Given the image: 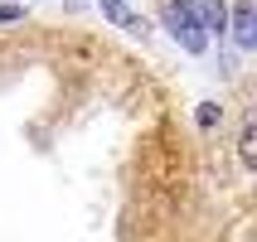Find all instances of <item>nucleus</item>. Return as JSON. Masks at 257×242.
<instances>
[{"instance_id":"0eeeda50","label":"nucleus","mask_w":257,"mask_h":242,"mask_svg":"<svg viewBox=\"0 0 257 242\" xmlns=\"http://www.w3.org/2000/svg\"><path fill=\"white\" fill-rule=\"evenodd\" d=\"M68 5H73V10H78V5H87V0H68Z\"/></svg>"},{"instance_id":"f257e3e1","label":"nucleus","mask_w":257,"mask_h":242,"mask_svg":"<svg viewBox=\"0 0 257 242\" xmlns=\"http://www.w3.org/2000/svg\"><path fill=\"white\" fill-rule=\"evenodd\" d=\"M160 25H165V34H170L189 58L209 54V44H214L204 34V20H199V10H194V0H165V5H160Z\"/></svg>"},{"instance_id":"7ed1b4c3","label":"nucleus","mask_w":257,"mask_h":242,"mask_svg":"<svg viewBox=\"0 0 257 242\" xmlns=\"http://www.w3.org/2000/svg\"><path fill=\"white\" fill-rule=\"evenodd\" d=\"M92 5L102 10V20H107V25H116V29H131V34H146V20H141L136 10H131L126 0H92Z\"/></svg>"},{"instance_id":"f03ea898","label":"nucleus","mask_w":257,"mask_h":242,"mask_svg":"<svg viewBox=\"0 0 257 242\" xmlns=\"http://www.w3.org/2000/svg\"><path fill=\"white\" fill-rule=\"evenodd\" d=\"M228 34L238 49H257V5L252 0H233L228 5Z\"/></svg>"},{"instance_id":"423d86ee","label":"nucleus","mask_w":257,"mask_h":242,"mask_svg":"<svg viewBox=\"0 0 257 242\" xmlns=\"http://www.w3.org/2000/svg\"><path fill=\"white\" fill-rule=\"evenodd\" d=\"M15 20H25V5H0V25H15Z\"/></svg>"},{"instance_id":"39448f33","label":"nucleus","mask_w":257,"mask_h":242,"mask_svg":"<svg viewBox=\"0 0 257 242\" xmlns=\"http://www.w3.org/2000/svg\"><path fill=\"white\" fill-rule=\"evenodd\" d=\"M238 155H243V165H247V170L257 165V150H252V121H247V126H243V136H238Z\"/></svg>"},{"instance_id":"20e7f679","label":"nucleus","mask_w":257,"mask_h":242,"mask_svg":"<svg viewBox=\"0 0 257 242\" xmlns=\"http://www.w3.org/2000/svg\"><path fill=\"white\" fill-rule=\"evenodd\" d=\"M194 121H199V131H214L218 121H223V107H218V102H199V112H194Z\"/></svg>"}]
</instances>
